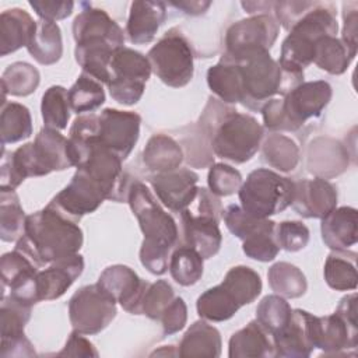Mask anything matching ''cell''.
<instances>
[{
    "label": "cell",
    "instance_id": "6da1fadb",
    "mask_svg": "<svg viewBox=\"0 0 358 358\" xmlns=\"http://www.w3.org/2000/svg\"><path fill=\"white\" fill-rule=\"evenodd\" d=\"M84 6L73 21L74 56L83 73L108 85L112 80V56L116 49L124 46L123 29L105 10L87 3Z\"/></svg>",
    "mask_w": 358,
    "mask_h": 358
},
{
    "label": "cell",
    "instance_id": "7a4b0ae2",
    "mask_svg": "<svg viewBox=\"0 0 358 358\" xmlns=\"http://www.w3.org/2000/svg\"><path fill=\"white\" fill-rule=\"evenodd\" d=\"M83 246V231L50 203L41 211L27 215L24 235L15 249L39 268L56 260L77 255Z\"/></svg>",
    "mask_w": 358,
    "mask_h": 358
},
{
    "label": "cell",
    "instance_id": "3957f363",
    "mask_svg": "<svg viewBox=\"0 0 358 358\" xmlns=\"http://www.w3.org/2000/svg\"><path fill=\"white\" fill-rule=\"evenodd\" d=\"M127 203L144 235L140 248L141 264L155 275L165 274L168 270V257L179 243L176 221L159 206L147 186L140 180L131 183Z\"/></svg>",
    "mask_w": 358,
    "mask_h": 358
},
{
    "label": "cell",
    "instance_id": "277c9868",
    "mask_svg": "<svg viewBox=\"0 0 358 358\" xmlns=\"http://www.w3.org/2000/svg\"><path fill=\"white\" fill-rule=\"evenodd\" d=\"M201 129L213 152L235 164L249 161L264 136L263 126L252 115L239 113L215 98L208 99L201 115Z\"/></svg>",
    "mask_w": 358,
    "mask_h": 358
},
{
    "label": "cell",
    "instance_id": "5b68a950",
    "mask_svg": "<svg viewBox=\"0 0 358 358\" xmlns=\"http://www.w3.org/2000/svg\"><path fill=\"white\" fill-rule=\"evenodd\" d=\"M73 166L67 138L55 129L43 127L34 143L4 152L0 165V190H14L29 176H43Z\"/></svg>",
    "mask_w": 358,
    "mask_h": 358
},
{
    "label": "cell",
    "instance_id": "8992f818",
    "mask_svg": "<svg viewBox=\"0 0 358 358\" xmlns=\"http://www.w3.org/2000/svg\"><path fill=\"white\" fill-rule=\"evenodd\" d=\"M338 24L331 6L317 3L305 13L289 29L282 41L278 63L291 73L303 74V69L313 63L315 42L322 36H336Z\"/></svg>",
    "mask_w": 358,
    "mask_h": 358
},
{
    "label": "cell",
    "instance_id": "52a82bcc",
    "mask_svg": "<svg viewBox=\"0 0 358 358\" xmlns=\"http://www.w3.org/2000/svg\"><path fill=\"white\" fill-rule=\"evenodd\" d=\"M242 76V105L260 112L262 106L275 95L285 96L292 88L303 83V74L284 70L270 52L257 53L239 63Z\"/></svg>",
    "mask_w": 358,
    "mask_h": 358
},
{
    "label": "cell",
    "instance_id": "ba28073f",
    "mask_svg": "<svg viewBox=\"0 0 358 358\" xmlns=\"http://www.w3.org/2000/svg\"><path fill=\"white\" fill-rule=\"evenodd\" d=\"M241 207L257 218H268L291 206L294 180L280 173L259 168L252 171L238 190Z\"/></svg>",
    "mask_w": 358,
    "mask_h": 358
},
{
    "label": "cell",
    "instance_id": "9c48e42d",
    "mask_svg": "<svg viewBox=\"0 0 358 358\" xmlns=\"http://www.w3.org/2000/svg\"><path fill=\"white\" fill-rule=\"evenodd\" d=\"M196 210L189 207L180 213L183 245L197 250L203 259L218 253L222 242L220 220L222 217L221 200L206 187H199Z\"/></svg>",
    "mask_w": 358,
    "mask_h": 358
},
{
    "label": "cell",
    "instance_id": "30bf717a",
    "mask_svg": "<svg viewBox=\"0 0 358 358\" xmlns=\"http://www.w3.org/2000/svg\"><path fill=\"white\" fill-rule=\"evenodd\" d=\"M155 76L168 87L180 88L193 78V50L189 41L178 31L169 29L147 55Z\"/></svg>",
    "mask_w": 358,
    "mask_h": 358
},
{
    "label": "cell",
    "instance_id": "8fae6325",
    "mask_svg": "<svg viewBox=\"0 0 358 358\" xmlns=\"http://www.w3.org/2000/svg\"><path fill=\"white\" fill-rule=\"evenodd\" d=\"M278 36V22L270 14H255L232 24L225 34L224 57L241 63L257 53L270 52Z\"/></svg>",
    "mask_w": 358,
    "mask_h": 358
},
{
    "label": "cell",
    "instance_id": "7c38bea8",
    "mask_svg": "<svg viewBox=\"0 0 358 358\" xmlns=\"http://www.w3.org/2000/svg\"><path fill=\"white\" fill-rule=\"evenodd\" d=\"M110 70L112 80L108 84L110 96L127 106L138 102L152 71L148 57L131 48L122 46L112 56Z\"/></svg>",
    "mask_w": 358,
    "mask_h": 358
},
{
    "label": "cell",
    "instance_id": "4fadbf2b",
    "mask_svg": "<svg viewBox=\"0 0 358 358\" xmlns=\"http://www.w3.org/2000/svg\"><path fill=\"white\" fill-rule=\"evenodd\" d=\"M116 316V301L98 282L77 289L69 301V319L73 330L96 334Z\"/></svg>",
    "mask_w": 358,
    "mask_h": 358
},
{
    "label": "cell",
    "instance_id": "5bb4252c",
    "mask_svg": "<svg viewBox=\"0 0 358 358\" xmlns=\"http://www.w3.org/2000/svg\"><path fill=\"white\" fill-rule=\"evenodd\" d=\"M106 199L105 189L84 171L77 169L70 183L52 199L50 204L78 222L85 214L94 213Z\"/></svg>",
    "mask_w": 358,
    "mask_h": 358
},
{
    "label": "cell",
    "instance_id": "9a60e30c",
    "mask_svg": "<svg viewBox=\"0 0 358 358\" xmlns=\"http://www.w3.org/2000/svg\"><path fill=\"white\" fill-rule=\"evenodd\" d=\"M331 85L327 81H305L292 88L282 99V110L292 127L298 130L302 124L317 117L331 99Z\"/></svg>",
    "mask_w": 358,
    "mask_h": 358
},
{
    "label": "cell",
    "instance_id": "2e32d148",
    "mask_svg": "<svg viewBox=\"0 0 358 358\" xmlns=\"http://www.w3.org/2000/svg\"><path fill=\"white\" fill-rule=\"evenodd\" d=\"M1 288L8 289V296L25 303L35 305L39 302L36 289V275L39 267L24 253L14 249L4 253L0 260Z\"/></svg>",
    "mask_w": 358,
    "mask_h": 358
},
{
    "label": "cell",
    "instance_id": "e0dca14e",
    "mask_svg": "<svg viewBox=\"0 0 358 358\" xmlns=\"http://www.w3.org/2000/svg\"><path fill=\"white\" fill-rule=\"evenodd\" d=\"M140 115L106 108L99 115V140L124 161L140 136Z\"/></svg>",
    "mask_w": 358,
    "mask_h": 358
},
{
    "label": "cell",
    "instance_id": "ac0fdd59",
    "mask_svg": "<svg viewBox=\"0 0 358 358\" xmlns=\"http://www.w3.org/2000/svg\"><path fill=\"white\" fill-rule=\"evenodd\" d=\"M315 315L292 309L288 323L275 334L273 344L275 357L284 358H306L315 347Z\"/></svg>",
    "mask_w": 358,
    "mask_h": 358
},
{
    "label": "cell",
    "instance_id": "d6986e66",
    "mask_svg": "<svg viewBox=\"0 0 358 358\" xmlns=\"http://www.w3.org/2000/svg\"><path fill=\"white\" fill-rule=\"evenodd\" d=\"M148 182L159 201L173 213H182L197 197L199 175L187 168L154 173Z\"/></svg>",
    "mask_w": 358,
    "mask_h": 358
},
{
    "label": "cell",
    "instance_id": "ffe728a7",
    "mask_svg": "<svg viewBox=\"0 0 358 358\" xmlns=\"http://www.w3.org/2000/svg\"><path fill=\"white\" fill-rule=\"evenodd\" d=\"M98 284L109 292L126 312L141 315L143 295L150 282L141 280L134 270L123 264L109 266L101 273Z\"/></svg>",
    "mask_w": 358,
    "mask_h": 358
},
{
    "label": "cell",
    "instance_id": "44dd1931",
    "mask_svg": "<svg viewBox=\"0 0 358 358\" xmlns=\"http://www.w3.org/2000/svg\"><path fill=\"white\" fill-rule=\"evenodd\" d=\"M292 208L303 218H324L337 206L336 187L323 178L294 182Z\"/></svg>",
    "mask_w": 358,
    "mask_h": 358
},
{
    "label": "cell",
    "instance_id": "7402d4cb",
    "mask_svg": "<svg viewBox=\"0 0 358 358\" xmlns=\"http://www.w3.org/2000/svg\"><path fill=\"white\" fill-rule=\"evenodd\" d=\"M358 345V324L334 312L315 317V347L326 355H338Z\"/></svg>",
    "mask_w": 358,
    "mask_h": 358
},
{
    "label": "cell",
    "instance_id": "603a6c76",
    "mask_svg": "<svg viewBox=\"0 0 358 358\" xmlns=\"http://www.w3.org/2000/svg\"><path fill=\"white\" fill-rule=\"evenodd\" d=\"M83 270L84 259L78 253L56 260L50 263L45 270H39L36 275L39 302L60 298L81 275Z\"/></svg>",
    "mask_w": 358,
    "mask_h": 358
},
{
    "label": "cell",
    "instance_id": "cb8c5ba5",
    "mask_svg": "<svg viewBox=\"0 0 358 358\" xmlns=\"http://www.w3.org/2000/svg\"><path fill=\"white\" fill-rule=\"evenodd\" d=\"M166 18V4L162 1H133L126 24L129 41L134 45L154 41L159 27Z\"/></svg>",
    "mask_w": 358,
    "mask_h": 358
},
{
    "label": "cell",
    "instance_id": "d4e9b609",
    "mask_svg": "<svg viewBox=\"0 0 358 358\" xmlns=\"http://www.w3.org/2000/svg\"><path fill=\"white\" fill-rule=\"evenodd\" d=\"M322 239L331 250H348L358 241V213L354 207H338L322 218Z\"/></svg>",
    "mask_w": 358,
    "mask_h": 358
},
{
    "label": "cell",
    "instance_id": "484cf974",
    "mask_svg": "<svg viewBox=\"0 0 358 358\" xmlns=\"http://www.w3.org/2000/svg\"><path fill=\"white\" fill-rule=\"evenodd\" d=\"M229 358L275 357L271 334L257 322H249L243 329L234 333L228 344Z\"/></svg>",
    "mask_w": 358,
    "mask_h": 358
},
{
    "label": "cell",
    "instance_id": "4316f807",
    "mask_svg": "<svg viewBox=\"0 0 358 358\" xmlns=\"http://www.w3.org/2000/svg\"><path fill=\"white\" fill-rule=\"evenodd\" d=\"M36 21L21 8H8L0 14V56H7L28 46Z\"/></svg>",
    "mask_w": 358,
    "mask_h": 358
},
{
    "label": "cell",
    "instance_id": "83f0119b",
    "mask_svg": "<svg viewBox=\"0 0 358 358\" xmlns=\"http://www.w3.org/2000/svg\"><path fill=\"white\" fill-rule=\"evenodd\" d=\"M221 334L204 320L194 322L183 334L178 355L185 358H217L221 355Z\"/></svg>",
    "mask_w": 358,
    "mask_h": 358
},
{
    "label": "cell",
    "instance_id": "f1b7e54d",
    "mask_svg": "<svg viewBox=\"0 0 358 358\" xmlns=\"http://www.w3.org/2000/svg\"><path fill=\"white\" fill-rule=\"evenodd\" d=\"M207 84L224 103H242L243 90L239 63L222 56L217 64L207 70Z\"/></svg>",
    "mask_w": 358,
    "mask_h": 358
},
{
    "label": "cell",
    "instance_id": "f546056e",
    "mask_svg": "<svg viewBox=\"0 0 358 358\" xmlns=\"http://www.w3.org/2000/svg\"><path fill=\"white\" fill-rule=\"evenodd\" d=\"M144 165L155 172H169L180 166L183 161V151L178 141L166 134H154L147 141L143 151Z\"/></svg>",
    "mask_w": 358,
    "mask_h": 358
},
{
    "label": "cell",
    "instance_id": "4dcf8cb0",
    "mask_svg": "<svg viewBox=\"0 0 358 358\" xmlns=\"http://www.w3.org/2000/svg\"><path fill=\"white\" fill-rule=\"evenodd\" d=\"M27 49L38 63L45 66L55 64L63 55L60 27L53 21H36V29Z\"/></svg>",
    "mask_w": 358,
    "mask_h": 358
},
{
    "label": "cell",
    "instance_id": "1f68e13d",
    "mask_svg": "<svg viewBox=\"0 0 358 358\" xmlns=\"http://www.w3.org/2000/svg\"><path fill=\"white\" fill-rule=\"evenodd\" d=\"M357 55V49L344 43L336 36H322L315 42L313 49V63L330 73V74H343L352 59Z\"/></svg>",
    "mask_w": 358,
    "mask_h": 358
},
{
    "label": "cell",
    "instance_id": "d6a6232c",
    "mask_svg": "<svg viewBox=\"0 0 358 358\" xmlns=\"http://www.w3.org/2000/svg\"><path fill=\"white\" fill-rule=\"evenodd\" d=\"M357 253L350 250H333L324 262V280L336 291H350L357 288Z\"/></svg>",
    "mask_w": 358,
    "mask_h": 358
},
{
    "label": "cell",
    "instance_id": "836d02e7",
    "mask_svg": "<svg viewBox=\"0 0 358 358\" xmlns=\"http://www.w3.org/2000/svg\"><path fill=\"white\" fill-rule=\"evenodd\" d=\"M32 134V117L27 106L18 102H6L1 105L0 137L1 147L18 143Z\"/></svg>",
    "mask_w": 358,
    "mask_h": 358
},
{
    "label": "cell",
    "instance_id": "e575fe53",
    "mask_svg": "<svg viewBox=\"0 0 358 358\" xmlns=\"http://www.w3.org/2000/svg\"><path fill=\"white\" fill-rule=\"evenodd\" d=\"M221 285L232 295L239 306L252 303L262 292L260 275L248 266L229 268Z\"/></svg>",
    "mask_w": 358,
    "mask_h": 358
},
{
    "label": "cell",
    "instance_id": "d590c367",
    "mask_svg": "<svg viewBox=\"0 0 358 358\" xmlns=\"http://www.w3.org/2000/svg\"><path fill=\"white\" fill-rule=\"evenodd\" d=\"M197 313L210 322H224L231 319L241 308L232 295L220 284L206 289L197 298Z\"/></svg>",
    "mask_w": 358,
    "mask_h": 358
},
{
    "label": "cell",
    "instance_id": "8d00e7d4",
    "mask_svg": "<svg viewBox=\"0 0 358 358\" xmlns=\"http://www.w3.org/2000/svg\"><path fill=\"white\" fill-rule=\"evenodd\" d=\"M29 305L21 303L7 295H1V308H0V337L1 344L6 345L14 343L22 337L24 327L31 317Z\"/></svg>",
    "mask_w": 358,
    "mask_h": 358
},
{
    "label": "cell",
    "instance_id": "74e56055",
    "mask_svg": "<svg viewBox=\"0 0 358 358\" xmlns=\"http://www.w3.org/2000/svg\"><path fill=\"white\" fill-rule=\"evenodd\" d=\"M263 161L281 172L292 171L299 161V148L289 137L271 133L262 144Z\"/></svg>",
    "mask_w": 358,
    "mask_h": 358
},
{
    "label": "cell",
    "instance_id": "f35d334b",
    "mask_svg": "<svg viewBox=\"0 0 358 358\" xmlns=\"http://www.w3.org/2000/svg\"><path fill=\"white\" fill-rule=\"evenodd\" d=\"M39 71L27 62H15L3 71L1 76V91H3V101L4 105L6 95L14 96H27L32 94L39 85Z\"/></svg>",
    "mask_w": 358,
    "mask_h": 358
},
{
    "label": "cell",
    "instance_id": "ab89813d",
    "mask_svg": "<svg viewBox=\"0 0 358 358\" xmlns=\"http://www.w3.org/2000/svg\"><path fill=\"white\" fill-rule=\"evenodd\" d=\"M203 260L193 248L178 245L169 256V273L179 285H193L203 275Z\"/></svg>",
    "mask_w": 358,
    "mask_h": 358
},
{
    "label": "cell",
    "instance_id": "60d3db41",
    "mask_svg": "<svg viewBox=\"0 0 358 358\" xmlns=\"http://www.w3.org/2000/svg\"><path fill=\"white\" fill-rule=\"evenodd\" d=\"M270 288L285 298H299L306 292L308 282L305 274L294 264L278 262L267 273Z\"/></svg>",
    "mask_w": 358,
    "mask_h": 358
},
{
    "label": "cell",
    "instance_id": "b9f144b4",
    "mask_svg": "<svg viewBox=\"0 0 358 358\" xmlns=\"http://www.w3.org/2000/svg\"><path fill=\"white\" fill-rule=\"evenodd\" d=\"M25 214L14 190H0V238L17 242L25 229Z\"/></svg>",
    "mask_w": 358,
    "mask_h": 358
},
{
    "label": "cell",
    "instance_id": "7bdbcfd3",
    "mask_svg": "<svg viewBox=\"0 0 358 358\" xmlns=\"http://www.w3.org/2000/svg\"><path fill=\"white\" fill-rule=\"evenodd\" d=\"M70 109L81 115L84 112L92 113L105 102V91L102 84L91 76L81 73L77 81L69 90Z\"/></svg>",
    "mask_w": 358,
    "mask_h": 358
},
{
    "label": "cell",
    "instance_id": "ee69618b",
    "mask_svg": "<svg viewBox=\"0 0 358 358\" xmlns=\"http://www.w3.org/2000/svg\"><path fill=\"white\" fill-rule=\"evenodd\" d=\"M41 112L45 127L55 130L66 129L70 117L69 91L62 85L49 87L42 95Z\"/></svg>",
    "mask_w": 358,
    "mask_h": 358
},
{
    "label": "cell",
    "instance_id": "f6af8a7d",
    "mask_svg": "<svg viewBox=\"0 0 358 358\" xmlns=\"http://www.w3.org/2000/svg\"><path fill=\"white\" fill-rule=\"evenodd\" d=\"M289 303L278 294L264 296L256 308V320L273 336L280 331L289 320Z\"/></svg>",
    "mask_w": 358,
    "mask_h": 358
},
{
    "label": "cell",
    "instance_id": "bcb514c9",
    "mask_svg": "<svg viewBox=\"0 0 358 358\" xmlns=\"http://www.w3.org/2000/svg\"><path fill=\"white\" fill-rule=\"evenodd\" d=\"M222 218L229 232L242 241L255 235L259 231L275 225V222L268 218H257L248 214L241 206L236 204L228 206L222 211Z\"/></svg>",
    "mask_w": 358,
    "mask_h": 358
},
{
    "label": "cell",
    "instance_id": "7dc6e473",
    "mask_svg": "<svg viewBox=\"0 0 358 358\" xmlns=\"http://www.w3.org/2000/svg\"><path fill=\"white\" fill-rule=\"evenodd\" d=\"M173 298L175 292L168 281L158 280L148 284L141 301V315H145L152 320H159L162 312L173 301Z\"/></svg>",
    "mask_w": 358,
    "mask_h": 358
},
{
    "label": "cell",
    "instance_id": "c3c4849f",
    "mask_svg": "<svg viewBox=\"0 0 358 358\" xmlns=\"http://www.w3.org/2000/svg\"><path fill=\"white\" fill-rule=\"evenodd\" d=\"M275 225L268 227L263 231L256 232L255 235L243 241L242 249L243 253L259 262H271L280 252V246L275 241Z\"/></svg>",
    "mask_w": 358,
    "mask_h": 358
},
{
    "label": "cell",
    "instance_id": "681fc988",
    "mask_svg": "<svg viewBox=\"0 0 358 358\" xmlns=\"http://www.w3.org/2000/svg\"><path fill=\"white\" fill-rule=\"evenodd\" d=\"M208 189L215 196H231L242 186V175L227 164H213L207 176Z\"/></svg>",
    "mask_w": 358,
    "mask_h": 358
},
{
    "label": "cell",
    "instance_id": "f907efd6",
    "mask_svg": "<svg viewBox=\"0 0 358 358\" xmlns=\"http://www.w3.org/2000/svg\"><path fill=\"white\" fill-rule=\"evenodd\" d=\"M275 241L287 252L302 250L309 242V229L301 221H282L275 224Z\"/></svg>",
    "mask_w": 358,
    "mask_h": 358
},
{
    "label": "cell",
    "instance_id": "816d5d0a",
    "mask_svg": "<svg viewBox=\"0 0 358 358\" xmlns=\"http://www.w3.org/2000/svg\"><path fill=\"white\" fill-rule=\"evenodd\" d=\"M316 1H274V13L277 21L289 31L295 22L308 13Z\"/></svg>",
    "mask_w": 358,
    "mask_h": 358
},
{
    "label": "cell",
    "instance_id": "f5cc1de1",
    "mask_svg": "<svg viewBox=\"0 0 358 358\" xmlns=\"http://www.w3.org/2000/svg\"><path fill=\"white\" fill-rule=\"evenodd\" d=\"M187 320V306L180 296H175L173 301L162 312L159 322L165 334H175L182 330Z\"/></svg>",
    "mask_w": 358,
    "mask_h": 358
},
{
    "label": "cell",
    "instance_id": "db71d44e",
    "mask_svg": "<svg viewBox=\"0 0 358 358\" xmlns=\"http://www.w3.org/2000/svg\"><path fill=\"white\" fill-rule=\"evenodd\" d=\"M260 112H262L266 129L271 131H294L282 110V99L273 98L267 101L262 106Z\"/></svg>",
    "mask_w": 358,
    "mask_h": 358
},
{
    "label": "cell",
    "instance_id": "11a10c76",
    "mask_svg": "<svg viewBox=\"0 0 358 358\" xmlns=\"http://www.w3.org/2000/svg\"><path fill=\"white\" fill-rule=\"evenodd\" d=\"M29 6L39 15L41 20L57 21L69 17L73 13V1H56V0H32Z\"/></svg>",
    "mask_w": 358,
    "mask_h": 358
},
{
    "label": "cell",
    "instance_id": "9f6ffc18",
    "mask_svg": "<svg viewBox=\"0 0 358 358\" xmlns=\"http://www.w3.org/2000/svg\"><path fill=\"white\" fill-rule=\"evenodd\" d=\"M59 357H98V351L81 333L73 330Z\"/></svg>",
    "mask_w": 358,
    "mask_h": 358
},
{
    "label": "cell",
    "instance_id": "6f0895ef",
    "mask_svg": "<svg viewBox=\"0 0 358 358\" xmlns=\"http://www.w3.org/2000/svg\"><path fill=\"white\" fill-rule=\"evenodd\" d=\"M343 36L341 41L351 48L357 49V21H358V7L357 3H344L343 4Z\"/></svg>",
    "mask_w": 358,
    "mask_h": 358
},
{
    "label": "cell",
    "instance_id": "680465c9",
    "mask_svg": "<svg viewBox=\"0 0 358 358\" xmlns=\"http://www.w3.org/2000/svg\"><path fill=\"white\" fill-rule=\"evenodd\" d=\"M171 6L182 10L185 14L189 15H200L207 11V8L211 6V1H173Z\"/></svg>",
    "mask_w": 358,
    "mask_h": 358
},
{
    "label": "cell",
    "instance_id": "91938a15",
    "mask_svg": "<svg viewBox=\"0 0 358 358\" xmlns=\"http://www.w3.org/2000/svg\"><path fill=\"white\" fill-rule=\"evenodd\" d=\"M241 4L249 14H256L257 11L259 14H268L267 11L274 7V1H243Z\"/></svg>",
    "mask_w": 358,
    "mask_h": 358
}]
</instances>
